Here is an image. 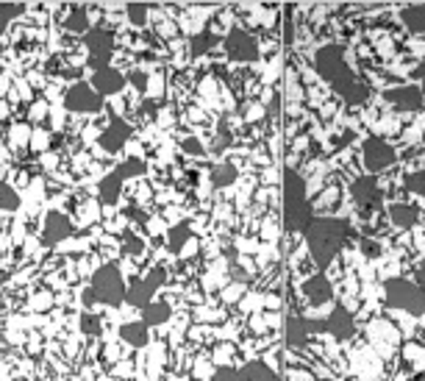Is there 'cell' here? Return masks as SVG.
<instances>
[{"label": "cell", "mask_w": 425, "mask_h": 381, "mask_svg": "<svg viewBox=\"0 0 425 381\" xmlns=\"http://www.w3.org/2000/svg\"><path fill=\"white\" fill-rule=\"evenodd\" d=\"M334 89H336L342 98H347V103H364L367 95H370V89H367L364 84H359L350 73H345L342 78H336V81H334Z\"/></svg>", "instance_id": "4fadbf2b"}, {"label": "cell", "mask_w": 425, "mask_h": 381, "mask_svg": "<svg viewBox=\"0 0 425 381\" xmlns=\"http://www.w3.org/2000/svg\"><path fill=\"white\" fill-rule=\"evenodd\" d=\"M120 337H123L128 345L142 348V345H147V326H145V323H125V326L120 328Z\"/></svg>", "instance_id": "ac0fdd59"}, {"label": "cell", "mask_w": 425, "mask_h": 381, "mask_svg": "<svg viewBox=\"0 0 425 381\" xmlns=\"http://www.w3.org/2000/svg\"><path fill=\"white\" fill-rule=\"evenodd\" d=\"M128 136H131V125H128L123 117H114V120L106 125V131L100 134V148L109 150V153H117V150L128 142Z\"/></svg>", "instance_id": "30bf717a"}, {"label": "cell", "mask_w": 425, "mask_h": 381, "mask_svg": "<svg viewBox=\"0 0 425 381\" xmlns=\"http://www.w3.org/2000/svg\"><path fill=\"white\" fill-rule=\"evenodd\" d=\"M64 28L73 31V34H87V31H89V20H87V15H84L81 9H75V12H70V17L64 20Z\"/></svg>", "instance_id": "d4e9b609"}, {"label": "cell", "mask_w": 425, "mask_h": 381, "mask_svg": "<svg viewBox=\"0 0 425 381\" xmlns=\"http://www.w3.org/2000/svg\"><path fill=\"white\" fill-rule=\"evenodd\" d=\"M6 114H9V106H6V103H3V100H0V120H3V117H6Z\"/></svg>", "instance_id": "74e56055"}, {"label": "cell", "mask_w": 425, "mask_h": 381, "mask_svg": "<svg viewBox=\"0 0 425 381\" xmlns=\"http://www.w3.org/2000/svg\"><path fill=\"white\" fill-rule=\"evenodd\" d=\"M325 328L331 331V334H336V337H350L353 334V317L345 312V309H336L328 320H325Z\"/></svg>", "instance_id": "2e32d148"}, {"label": "cell", "mask_w": 425, "mask_h": 381, "mask_svg": "<svg viewBox=\"0 0 425 381\" xmlns=\"http://www.w3.org/2000/svg\"><path fill=\"white\" fill-rule=\"evenodd\" d=\"M211 381H239V373L231 370V367H223V370L215 373V378H211Z\"/></svg>", "instance_id": "e575fe53"}, {"label": "cell", "mask_w": 425, "mask_h": 381, "mask_svg": "<svg viewBox=\"0 0 425 381\" xmlns=\"http://www.w3.org/2000/svg\"><path fill=\"white\" fill-rule=\"evenodd\" d=\"M386 301L395 309H406V312H425V290L419 284L403 281V278H392L386 281Z\"/></svg>", "instance_id": "277c9868"}, {"label": "cell", "mask_w": 425, "mask_h": 381, "mask_svg": "<svg viewBox=\"0 0 425 381\" xmlns=\"http://www.w3.org/2000/svg\"><path fill=\"white\" fill-rule=\"evenodd\" d=\"M392 161H395V150H392L383 139L372 136V139L364 142V164H367L370 172H381V170H386Z\"/></svg>", "instance_id": "ba28073f"}, {"label": "cell", "mask_w": 425, "mask_h": 381, "mask_svg": "<svg viewBox=\"0 0 425 381\" xmlns=\"http://www.w3.org/2000/svg\"><path fill=\"white\" fill-rule=\"evenodd\" d=\"M234 178H237V170H234L231 164H217L215 172H211V181H215L217 186H226V184H231Z\"/></svg>", "instance_id": "4316f807"}, {"label": "cell", "mask_w": 425, "mask_h": 381, "mask_svg": "<svg viewBox=\"0 0 425 381\" xmlns=\"http://www.w3.org/2000/svg\"><path fill=\"white\" fill-rule=\"evenodd\" d=\"M81 328H84V334H100V320L95 317V314H84L81 317Z\"/></svg>", "instance_id": "1f68e13d"}, {"label": "cell", "mask_w": 425, "mask_h": 381, "mask_svg": "<svg viewBox=\"0 0 425 381\" xmlns=\"http://www.w3.org/2000/svg\"><path fill=\"white\" fill-rule=\"evenodd\" d=\"M186 240H189V226H186V223L172 226L170 234H167V245H170L172 251H181V248L186 245Z\"/></svg>", "instance_id": "cb8c5ba5"}, {"label": "cell", "mask_w": 425, "mask_h": 381, "mask_svg": "<svg viewBox=\"0 0 425 381\" xmlns=\"http://www.w3.org/2000/svg\"><path fill=\"white\" fill-rule=\"evenodd\" d=\"M117 172H120L123 178H131V175H142V172H145V161H142V159H128V161H125V164H123Z\"/></svg>", "instance_id": "f1b7e54d"}, {"label": "cell", "mask_w": 425, "mask_h": 381, "mask_svg": "<svg viewBox=\"0 0 425 381\" xmlns=\"http://www.w3.org/2000/svg\"><path fill=\"white\" fill-rule=\"evenodd\" d=\"M422 92H425V81H422Z\"/></svg>", "instance_id": "ab89813d"}, {"label": "cell", "mask_w": 425, "mask_h": 381, "mask_svg": "<svg viewBox=\"0 0 425 381\" xmlns=\"http://www.w3.org/2000/svg\"><path fill=\"white\" fill-rule=\"evenodd\" d=\"M87 48H89V53H92L95 64H98V67H103V64H106V59L111 56V34H109V31H100V28L87 31Z\"/></svg>", "instance_id": "8fae6325"}, {"label": "cell", "mask_w": 425, "mask_h": 381, "mask_svg": "<svg viewBox=\"0 0 425 381\" xmlns=\"http://www.w3.org/2000/svg\"><path fill=\"white\" fill-rule=\"evenodd\" d=\"M87 301H100L106 306H117L125 301V281L114 265H106L95 273L92 290L87 292Z\"/></svg>", "instance_id": "7a4b0ae2"}, {"label": "cell", "mask_w": 425, "mask_h": 381, "mask_svg": "<svg viewBox=\"0 0 425 381\" xmlns=\"http://www.w3.org/2000/svg\"><path fill=\"white\" fill-rule=\"evenodd\" d=\"M123 175L120 172H111V175H106L103 181H100V198L103 201H117L120 198V189H123Z\"/></svg>", "instance_id": "44dd1931"}, {"label": "cell", "mask_w": 425, "mask_h": 381, "mask_svg": "<svg viewBox=\"0 0 425 381\" xmlns=\"http://www.w3.org/2000/svg\"><path fill=\"white\" fill-rule=\"evenodd\" d=\"M142 309H145V314H142V317H145V326H159V323H164V320L170 317V306L161 303V301H159V303L150 301V303L142 306Z\"/></svg>", "instance_id": "7402d4cb"}, {"label": "cell", "mask_w": 425, "mask_h": 381, "mask_svg": "<svg viewBox=\"0 0 425 381\" xmlns=\"http://www.w3.org/2000/svg\"><path fill=\"white\" fill-rule=\"evenodd\" d=\"M400 17H403V23H406L408 31H414V34H425V6H422V3L403 9Z\"/></svg>", "instance_id": "d6986e66"}, {"label": "cell", "mask_w": 425, "mask_h": 381, "mask_svg": "<svg viewBox=\"0 0 425 381\" xmlns=\"http://www.w3.org/2000/svg\"><path fill=\"white\" fill-rule=\"evenodd\" d=\"M183 148H186V150H197V142H195V139H186Z\"/></svg>", "instance_id": "8d00e7d4"}, {"label": "cell", "mask_w": 425, "mask_h": 381, "mask_svg": "<svg viewBox=\"0 0 425 381\" xmlns=\"http://www.w3.org/2000/svg\"><path fill=\"white\" fill-rule=\"evenodd\" d=\"M389 215H392V220H395L397 226H411V223L417 220V212H414L411 206H406V204H395V206L389 209Z\"/></svg>", "instance_id": "484cf974"}, {"label": "cell", "mask_w": 425, "mask_h": 381, "mask_svg": "<svg viewBox=\"0 0 425 381\" xmlns=\"http://www.w3.org/2000/svg\"><path fill=\"white\" fill-rule=\"evenodd\" d=\"M103 95L89 84V81H78L64 92V106L73 114H98L103 109Z\"/></svg>", "instance_id": "5b68a950"}, {"label": "cell", "mask_w": 425, "mask_h": 381, "mask_svg": "<svg viewBox=\"0 0 425 381\" xmlns=\"http://www.w3.org/2000/svg\"><path fill=\"white\" fill-rule=\"evenodd\" d=\"M128 15H131V20H134L136 26H142V23H145V15H147V6H142V3H131V6H128Z\"/></svg>", "instance_id": "d6a6232c"}, {"label": "cell", "mask_w": 425, "mask_h": 381, "mask_svg": "<svg viewBox=\"0 0 425 381\" xmlns=\"http://www.w3.org/2000/svg\"><path fill=\"white\" fill-rule=\"evenodd\" d=\"M145 281H147V287L156 292V287H161V281H164V270H161V267H153V270H150V276H147Z\"/></svg>", "instance_id": "836d02e7"}, {"label": "cell", "mask_w": 425, "mask_h": 381, "mask_svg": "<svg viewBox=\"0 0 425 381\" xmlns=\"http://www.w3.org/2000/svg\"><path fill=\"white\" fill-rule=\"evenodd\" d=\"M70 234V220L62 215V212H48L45 215V223H42V237L48 245H56L62 242L64 237Z\"/></svg>", "instance_id": "7c38bea8"}, {"label": "cell", "mask_w": 425, "mask_h": 381, "mask_svg": "<svg viewBox=\"0 0 425 381\" xmlns=\"http://www.w3.org/2000/svg\"><path fill=\"white\" fill-rule=\"evenodd\" d=\"M419 287H422V290H425V267H422V270H419Z\"/></svg>", "instance_id": "f35d334b"}, {"label": "cell", "mask_w": 425, "mask_h": 381, "mask_svg": "<svg viewBox=\"0 0 425 381\" xmlns=\"http://www.w3.org/2000/svg\"><path fill=\"white\" fill-rule=\"evenodd\" d=\"M314 64H317V73H320L325 81H331V84L347 73L345 53H342V48H339V45H328V48H323V51L317 53Z\"/></svg>", "instance_id": "8992f818"}, {"label": "cell", "mask_w": 425, "mask_h": 381, "mask_svg": "<svg viewBox=\"0 0 425 381\" xmlns=\"http://www.w3.org/2000/svg\"><path fill=\"white\" fill-rule=\"evenodd\" d=\"M345 231H347L345 220L325 218V220H311L309 223L306 237H309V248H311L317 265H328L331 262V256L339 251V245L345 240Z\"/></svg>", "instance_id": "6da1fadb"}, {"label": "cell", "mask_w": 425, "mask_h": 381, "mask_svg": "<svg viewBox=\"0 0 425 381\" xmlns=\"http://www.w3.org/2000/svg\"><path fill=\"white\" fill-rule=\"evenodd\" d=\"M356 195L361 198V201H370V198H375V181L372 178H361V181H356Z\"/></svg>", "instance_id": "83f0119b"}, {"label": "cell", "mask_w": 425, "mask_h": 381, "mask_svg": "<svg viewBox=\"0 0 425 381\" xmlns=\"http://www.w3.org/2000/svg\"><path fill=\"white\" fill-rule=\"evenodd\" d=\"M92 87H95L103 98H109V95H117V92L125 89V76H123L117 67L103 64V67L95 70V76H92Z\"/></svg>", "instance_id": "9c48e42d"}, {"label": "cell", "mask_w": 425, "mask_h": 381, "mask_svg": "<svg viewBox=\"0 0 425 381\" xmlns=\"http://www.w3.org/2000/svg\"><path fill=\"white\" fill-rule=\"evenodd\" d=\"M125 251H128V254H139V251H142V240H139V237H131L128 245H125Z\"/></svg>", "instance_id": "d590c367"}, {"label": "cell", "mask_w": 425, "mask_h": 381, "mask_svg": "<svg viewBox=\"0 0 425 381\" xmlns=\"http://www.w3.org/2000/svg\"><path fill=\"white\" fill-rule=\"evenodd\" d=\"M306 295H309V301L314 306H320V303H328L334 292H331V284H328L325 276H314V278L306 281Z\"/></svg>", "instance_id": "9a60e30c"}, {"label": "cell", "mask_w": 425, "mask_h": 381, "mask_svg": "<svg viewBox=\"0 0 425 381\" xmlns=\"http://www.w3.org/2000/svg\"><path fill=\"white\" fill-rule=\"evenodd\" d=\"M20 12V6H15V3H0V34L6 31V26L12 23V17Z\"/></svg>", "instance_id": "f546056e"}, {"label": "cell", "mask_w": 425, "mask_h": 381, "mask_svg": "<svg viewBox=\"0 0 425 381\" xmlns=\"http://www.w3.org/2000/svg\"><path fill=\"white\" fill-rule=\"evenodd\" d=\"M386 98H389L392 103H397L400 109H408V112H414V109H419V106H422V92H419L417 87L389 89V92H386Z\"/></svg>", "instance_id": "5bb4252c"}, {"label": "cell", "mask_w": 425, "mask_h": 381, "mask_svg": "<svg viewBox=\"0 0 425 381\" xmlns=\"http://www.w3.org/2000/svg\"><path fill=\"white\" fill-rule=\"evenodd\" d=\"M311 220L314 218H311V204L306 201V186L295 172H289L287 175V223L295 231H306Z\"/></svg>", "instance_id": "3957f363"}, {"label": "cell", "mask_w": 425, "mask_h": 381, "mask_svg": "<svg viewBox=\"0 0 425 381\" xmlns=\"http://www.w3.org/2000/svg\"><path fill=\"white\" fill-rule=\"evenodd\" d=\"M408 189H411V193H417V195H422V198H425V170H422V172L408 175Z\"/></svg>", "instance_id": "4dcf8cb0"}, {"label": "cell", "mask_w": 425, "mask_h": 381, "mask_svg": "<svg viewBox=\"0 0 425 381\" xmlns=\"http://www.w3.org/2000/svg\"><path fill=\"white\" fill-rule=\"evenodd\" d=\"M239 381H278V378H275V373H273L267 364L251 362V364H245V367L239 370Z\"/></svg>", "instance_id": "e0dca14e"}, {"label": "cell", "mask_w": 425, "mask_h": 381, "mask_svg": "<svg viewBox=\"0 0 425 381\" xmlns=\"http://www.w3.org/2000/svg\"><path fill=\"white\" fill-rule=\"evenodd\" d=\"M17 206H20V195L6 181H0V212H15Z\"/></svg>", "instance_id": "603a6c76"}, {"label": "cell", "mask_w": 425, "mask_h": 381, "mask_svg": "<svg viewBox=\"0 0 425 381\" xmlns=\"http://www.w3.org/2000/svg\"><path fill=\"white\" fill-rule=\"evenodd\" d=\"M125 298H128L134 306H147L150 298H153V290L147 287V281H134V284L125 290Z\"/></svg>", "instance_id": "ffe728a7"}, {"label": "cell", "mask_w": 425, "mask_h": 381, "mask_svg": "<svg viewBox=\"0 0 425 381\" xmlns=\"http://www.w3.org/2000/svg\"><path fill=\"white\" fill-rule=\"evenodd\" d=\"M226 53L234 59V62H256L259 59V45L251 34H245L242 28L231 31L226 37Z\"/></svg>", "instance_id": "52a82bcc"}]
</instances>
